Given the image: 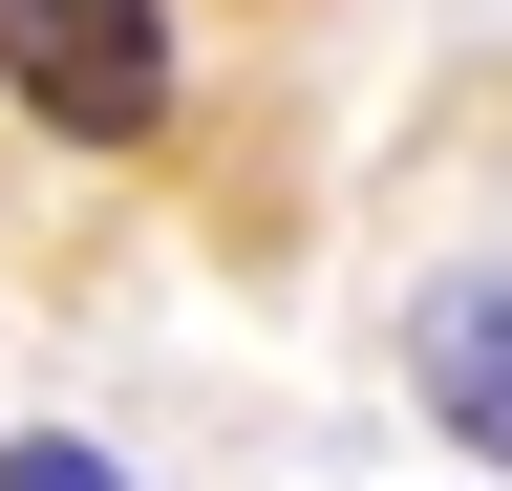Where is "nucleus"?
<instances>
[{
  "label": "nucleus",
  "instance_id": "1",
  "mask_svg": "<svg viewBox=\"0 0 512 491\" xmlns=\"http://www.w3.org/2000/svg\"><path fill=\"white\" fill-rule=\"evenodd\" d=\"M0 107L64 150H150L171 129V0H0Z\"/></svg>",
  "mask_w": 512,
  "mask_h": 491
},
{
  "label": "nucleus",
  "instance_id": "2",
  "mask_svg": "<svg viewBox=\"0 0 512 491\" xmlns=\"http://www.w3.org/2000/svg\"><path fill=\"white\" fill-rule=\"evenodd\" d=\"M406 385H427V427L470 470H512V257H470V278L406 299Z\"/></svg>",
  "mask_w": 512,
  "mask_h": 491
},
{
  "label": "nucleus",
  "instance_id": "3",
  "mask_svg": "<svg viewBox=\"0 0 512 491\" xmlns=\"http://www.w3.org/2000/svg\"><path fill=\"white\" fill-rule=\"evenodd\" d=\"M0 491H128V470L86 449V427H22V449H0Z\"/></svg>",
  "mask_w": 512,
  "mask_h": 491
}]
</instances>
